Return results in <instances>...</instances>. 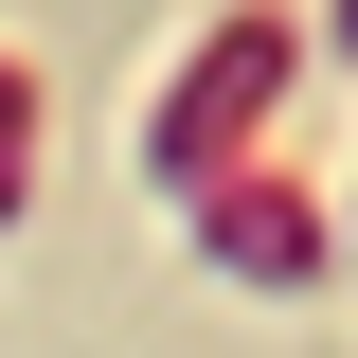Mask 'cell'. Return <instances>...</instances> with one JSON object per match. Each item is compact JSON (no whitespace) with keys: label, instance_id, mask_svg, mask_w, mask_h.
I'll return each instance as SVG.
<instances>
[{"label":"cell","instance_id":"cell-1","mask_svg":"<svg viewBox=\"0 0 358 358\" xmlns=\"http://www.w3.org/2000/svg\"><path fill=\"white\" fill-rule=\"evenodd\" d=\"M268 90H287V18H233L197 72L143 108V179H179V197H215L233 162H251V126H268Z\"/></svg>","mask_w":358,"mask_h":358},{"label":"cell","instance_id":"cell-2","mask_svg":"<svg viewBox=\"0 0 358 358\" xmlns=\"http://www.w3.org/2000/svg\"><path fill=\"white\" fill-rule=\"evenodd\" d=\"M197 251H215L233 287H305V268L341 251V233H322V197H305V179H268V162H233L215 197H197Z\"/></svg>","mask_w":358,"mask_h":358},{"label":"cell","instance_id":"cell-3","mask_svg":"<svg viewBox=\"0 0 358 358\" xmlns=\"http://www.w3.org/2000/svg\"><path fill=\"white\" fill-rule=\"evenodd\" d=\"M0 162H36V72H0Z\"/></svg>","mask_w":358,"mask_h":358},{"label":"cell","instance_id":"cell-4","mask_svg":"<svg viewBox=\"0 0 358 358\" xmlns=\"http://www.w3.org/2000/svg\"><path fill=\"white\" fill-rule=\"evenodd\" d=\"M0 215H18V162H0Z\"/></svg>","mask_w":358,"mask_h":358},{"label":"cell","instance_id":"cell-5","mask_svg":"<svg viewBox=\"0 0 358 358\" xmlns=\"http://www.w3.org/2000/svg\"><path fill=\"white\" fill-rule=\"evenodd\" d=\"M341 54H358V0H341Z\"/></svg>","mask_w":358,"mask_h":358}]
</instances>
